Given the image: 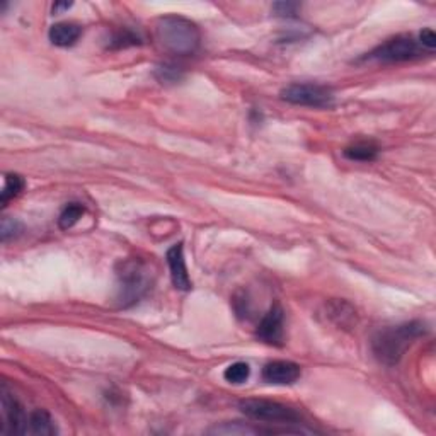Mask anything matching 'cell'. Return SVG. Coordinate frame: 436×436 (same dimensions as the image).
I'll return each mask as SVG.
<instances>
[{"instance_id":"1","label":"cell","mask_w":436,"mask_h":436,"mask_svg":"<svg viewBox=\"0 0 436 436\" xmlns=\"http://www.w3.org/2000/svg\"><path fill=\"white\" fill-rule=\"evenodd\" d=\"M426 334V324L421 320L400 324V326L380 329L372 339V351L380 363L394 367L416 339Z\"/></svg>"},{"instance_id":"2","label":"cell","mask_w":436,"mask_h":436,"mask_svg":"<svg viewBox=\"0 0 436 436\" xmlns=\"http://www.w3.org/2000/svg\"><path fill=\"white\" fill-rule=\"evenodd\" d=\"M157 41L172 55H191L200 48L201 33L198 26L182 15H162L156 22Z\"/></svg>"},{"instance_id":"3","label":"cell","mask_w":436,"mask_h":436,"mask_svg":"<svg viewBox=\"0 0 436 436\" xmlns=\"http://www.w3.org/2000/svg\"><path fill=\"white\" fill-rule=\"evenodd\" d=\"M149 266L140 259H126L121 261L118 266V302L121 307L135 305L149 290Z\"/></svg>"},{"instance_id":"4","label":"cell","mask_w":436,"mask_h":436,"mask_svg":"<svg viewBox=\"0 0 436 436\" xmlns=\"http://www.w3.org/2000/svg\"><path fill=\"white\" fill-rule=\"evenodd\" d=\"M239 409L244 412L247 418L254 421H266L276 424H299L300 414L293 407L287 404L275 402V400L266 399H245L240 400Z\"/></svg>"},{"instance_id":"5","label":"cell","mask_w":436,"mask_h":436,"mask_svg":"<svg viewBox=\"0 0 436 436\" xmlns=\"http://www.w3.org/2000/svg\"><path fill=\"white\" fill-rule=\"evenodd\" d=\"M281 99L295 106H307V108H331L334 104V96L327 87L319 84H292L281 90Z\"/></svg>"},{"instance_id":"6","label":"cell","mask_w":436,"mask_h":436,"mask_svg":"<svg viewBox=\"0 0 436 436\" xmlns=\"http://www.w3.org/2000/svg\"><path fill=\"white\" fill-rule=\"evenodd\" d=\"M421 57V46L412 36H400L387 39L380 46H376L374 51L368 53V60L379 62H407L412 58Z\"/></svg>"},{"instance_id":"7","label":"cell","mask_w":436,"mask_h":436,"mask_svg":"<svg viewBox=\"0 0 436 436\" xmlns=\"http://www.w3.org/2000/svg\"><path fill=\"white\" fill-rule=\"evenodd\" d=\"M0 402H2V433L25 435L27 431V418L19 400L14 397L9 388L2 386L0 390Z\"/></svg>"},{"instance_id":"8","label":"cell","mask_w":436,"mask_h":436,"mask_svg":"<svg viewBox=\"0 0 436 436\" xmlns=\"http://www.w3.org/2000/svg\"><path fill=\"white\" fill-rule=\"evenodd\" d=\"M283 308L280 305H273L268 311V314L263 317V320L257 326L256 336L263 343L269 344V346H281L283 344L285 327H283Z\"/></svg>"},{"instance_id":"9","label":"cell","mask_w":436,"mask_h":436,"mask_svg":"<svg viewBox=\"0 0 436 436\" xmlns=\"http://www.w3.org/2000/svg\"><path fill=\"white\" fill-rule=\"evenodd\" d=\"M165 259H168L170 278H172L174 287L182 292L191 290V278H189L188 268H186L184 247H182V244L172 245L168 251V254H165Z\"/></svg>"},{"instance_id":"10","label":"cell","mask_w":436,"mask_h":436,"mask_svg":"<svg viewBox=\"0 0 436 436\" xmlns=\"http://www.w3.org/2000/svg\"><path fill=\"white\" fill-rule=\"evenodd\" d=\"M300 374H302V370H300L299 365L293 362H283V360L268 363L263 368L264 382L275 383V386H290V383H295L300 379Z\"/></svg>"},{"instance_id":"11","label":"cell","mask_w":436,"mask_h":436,"mask_svg":"<svg viewBox=\"0 0 436 436\" xmlns=\"http://www.w3.org/2000/svg\"><path fill=\"white\" fill-rule=\"evenodd\" d=\"M81 34L82 27L75 25V22H58V25H53L50 27L48 36L53 45L65 48V46L75 45L79 41V38H81Z\"/></svg>"},{"instance_id":"12","label":"cell","mask_w":436,"mask_h":436,"mask_svg":"<svg viewBox=\"0 0 436 436\" xmlns=\"http://www.w3.org/2000/svg\"><path fill=\"white\" fill-rule=\"evenodd\" d=\"M31 435H41V436H51L57 435V426H55L53 419L46 411L36 409L29 414L27 418V431Z\"/></svg>"},{"instance_id":"13","label":"cell","mask_w":436,"mask_h":436,"mask_svg":"<svg viewBox=\"0 0 436 436\" xmlns=\"http://www.w3.org/2000/svg\"><path fill=\"white\" fill-rule=\"evenodd\" d=\"M25 184H26L25 179H22L19 174H6V177H4L2 193H0V205L6 206L11 200L19 196L22 189H25Z\"/></svg>"},{"instance_id":"14","label":"cell","mask_w":436,"mask_h":436,"mask_svg":"<svg viewBox=\"0 0 436 436\" xmlns=\"http://www.w3.org/2000/svg\"><path fill=\"white\" fill-rule=\"evenodd\" d=\"M379 156V149L372 144H355L344 149V157L356 162H372Z\"/></svg>"},{"instance_id":"15","label":"cell","mask_w":436,"mask_h":436,"mask_svg":"<svg viewBox=\"0 0 436 436\" xmlns=\"http://www.w3.org/2000/svg\"><path fill=\"white\" fill-rule=\"evenodd\" d=\"M210 435H225V436H245V435H257L259 430L256 428L247 426L243 423H224L220 426H213L212 430H208Z\"/></svg>"},{"instance_id":"16","label":"cell","mask_w":436,"mask_h":436,"mask_svg":"<svg viewBox=\"0 0 436 436\" xmlns=\"http://www.w3.org/2000/svg\"><path fill=\"white\" fill-rule=\"evenodd\" d=\"M86 213L84 205L81 203H70L63 208V212L60 213V218H58V225H60L62 231H69L72 229L79 220H81L82 215Z\"/></svg>"},{"instance_id":"17","label":"cell","mask_w":436,"mask_h":436,"mask_svg":"<svg viewBox=\"0 0 436 436\" xmlns=\"http://www.w3.org/2000/svg\"><path fill=\"white\" fill-rule=\"evenodd\" d=\"M249 375H251V368H249V365L244 362L232 363L231 367L225 368V372H224V379L227 380V382L236 383V386L244 383L245 380L249 379Z\"/></svg>"},{"instance_id":"18","label":"cell","mask_w":436,"mask_h":436,"mask_svg":"<svg viewBox=\"0 0 436 436\" xmlns=\"http://www.w3.org/2000/svg\"><path fill=\"white\" fill-rule=\"evenodd\" d=\"M156 75L158 81L162 84H174V82H179L182 79V72L179 70V67H174V65H161L157 67Z\"/></svg>"},{"instance_id":"19","label":"cell","mask_w":436,"mask_h":436,"mask_svg":"<svg viewBox=\"0 0 436 436\" xmlns=\"http://www.w3.org/2000/svg\"><path fill=\"white\" fill-rule=\"evenodd\" d=\"M22 231V225L19 224L18 220H14V218H2V225H0V236H2V243H7L9 239H13V237L19 236Z\"/></svg>"},{"instance_id":"20","label":"cell","mask_w":436,"mask_h":436,"mask_svg":"<svg viewBox=\"0 0 436 436\" xmlns=\"http://www.w3.org/2000/svg\"><path fill=\"white\" fill-rule=\"evenodd\" d=\"M140 43V38L135 36L133 33H130L128 29L121 31V33H118L116 36L113 38V41H111V46L113 48H126V46H133V45H138Z\"/></svg>"},{"instance_id":"21","label":"cell","mask_w":436,"mask_h":436,"mask_svg":"<svg viewBox=\"0 0 436 436\" xmlns=\"http://www.w3.org/2000/svg\"><path fill=\"white\" fill-rule=\"evenodd\" d=\"M299 9H300V6L295 2H278L273 6L275 14L281 15V18H292V15L297 14V11Z\"/></svg>"},{"instance_id":"22","label":"cell","mask_w":436,"mask_h":436,"mask_svg":"<svg viewBox=\"0 0 436 436\" xmlns=\"http://www.w3.org/2000/svg\"><path fill=\"white\" fill-rule=\"evenodd\" d=\"M419 46L428 51H433L435 46H436V34L433 29H430V27H426V29H423L421 33H419Z\"/></svg>"},{"instance_id":"23","label":"cell","mask_w":436,"mask_h":436,"mask_svg":"<svg viewBox=\"0 0 436 436\" xmlns=\"http://www.w3.org/2000/svg\"><path fill=\"white\" fill-rule=\"evenodd\" d=\"M72 7V4L70 2H58L53 6V14L60 13V11H65V9H70Z\"/></svg>"}]
</instances>
